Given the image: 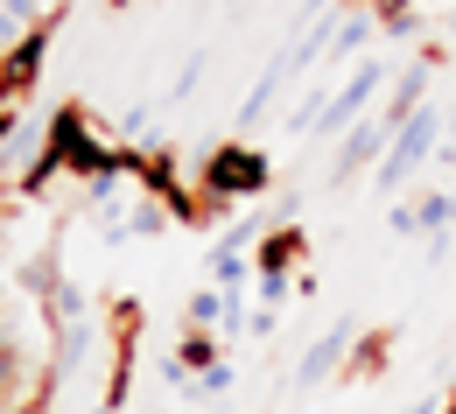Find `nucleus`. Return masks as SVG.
Returning a JSON list of instances; mask_svg holds the SVG:
<instances>
[{
  "label": "nucleus",
  "instance_id": "obj_21",
  "mask_svg": "<svg viewBox=\"0 0 456 414\" xmlns=\"http://www.w3.org/2000/svg\"><path fill=\"white\" fill-rule=\"evenodd\" d=\"M99 414H106V408H99Z\"/></svg>",
  "mask_w": 456,
  "mask_h": 414
},
{
  "label": "nucleus",
  "instance_id": "obj_3",
  "mask_svg": "<svg viewBox=\"0 0 456 414\" xmlns=\"http://www.w3.org/2000/svg\"><path fill=\"white\" fill-rule=\"evenodd\" d=\"M57 28H63V0H57V7H43V21L0 57V106H28V92L43 85V57H50Z\"/></svg>",
  "mask_w": 456,
  "mask_h": 414
},
{
  "label": "nucleus",
  "instance_id": "obj_10",
  "mask_svg": "<svg viewBox=\"0 0 456 414\" xmlns=\"http://www.w3.org/2000/svg\"><path fill=\"white\" fill-rule=\"evenodd\" d=\"M394 345H400V330H358V345L344 358V379H387L394 372Z\"/></svg>",
  "mask_w": 456,
  "mask_h": 414
},
{
  "label": "nucleus",
  "instance_id": "obj_17",
  "mask_svg": "<svg viewBox=\"0 0 456 414\" xmlns=\"http://www.w3.org/2000/svg\"><path fill=\"white\" fill-rule=\"evenodd\" d=\"M197 77H204V57H190L183 70H175V92H169V99H190V85H197Z\"/></svg>",
  "mask_w": 456,
  "mask_h": 414
},
{
  "label": "nucleus",
  "instance_id": "obj_8",
  "mask_svg": "<svg viewBox=\"0 0 456 414\" xmlns=\"http://www.w3.org/2000/svg\"><path fill=\"white\" fill-rule=\"evenodd\" d=\"M387 148H394V126L372 113V119H358L351 134H344V148H338V162H330V183H351L358 169H379L387 162Z\"/></svg>",
  "mask_w": 456,
  "mask_h": 414
},
{
  "label": "nucleus",
  "instance_id": "obj_2",
  "mask_svg": "<svg viewBox=\"0 0 456 414\" xmlns=\"http://www.w3.org/2000/svg\"><path fill=\"white\" fill-rule=\"evenodd\" d=\"M267 183H274V162H267V148H253L246 134L218 141V148L204 155V169H197V190H204L211 204H246V197H260Z\"/></svg>",
  "mask_w": 456,
  "mask_h": 414
},
{
  "label": "nucleus",
  "instance_id": "obj_6",
  "mask_svg": "<svg viewBox=\"0 0 456 414\" xmlns=\"http://www.w3.org/2000/svg\"><path fill=\"white\" fill-rule=\"evenodd\" d=\"M309 253H316V239H309V225H302V218L267 225V232L253 239V281H302Z\"/></svg>",
  "mask_w": 456,
  "mask_h": 414
},
{
  "label": "nucleus",
  "instance_id": "obj_11",
  "mask_svg": "<svg viewBox=\"0 0 456 414\" xmlns=\"http://www.w3.org/2000/svg\"><path fill=\"white\" fill-rule=\"evenodd\" d=\"M211 365H225L218 337H211V330H190V323H183V337H175V352H169V372H197V379H204Z\"/></svg>",
  "mask_w": 456,
  "mask_h": 414
},
{
  "label": "nucleus",
  "instance_id": "obj_4",
  "mask_svg": "<svg viewBox=\"0 0 456 414\" xmlns=\"http://www.w3.org/2000/svg\"><path fill=\"white\" fill-rule=\"evenodd\" d=\"M436 141H443V113H436V106H421V113H414V119H407V126L394 134V148H387V162L372 169V183H379V197H400V190H407V176H414V169H421V162L436 155Z\"/></svg>",
  "mask_w": 456,
  "mask_h": 414
},
{
  "label": "nucleus",
  "instance_id": "obj_7",
  "mask_svg": "<svg viewBox=\"0 0 456 414\" xmlns=\"http://www.w3.org/2000/svg\"><path fill=\"white\" fill-rule=\"evenodd\" d=\"M148 309L141 296H106V330H113V379H106V414L126 408V372H134V345H141Z\"/></svg>",
  "mask_w": 456,
  "mask_h": 414
},
{
  "label": "nucleus",
  "instance_id": "obj_20",
  "mask_svg": "<svg viewBox=\"0 0 456 414\" xmlns=\"http://www.w3.org/2000/svg\"><path fill=\"white\" fill-rule=\"evenodd\" d=\"M443 162H456V148H443Z\"/></svg>",
  "mask_w": 456,
  "mask_h": 414
},
{
  "label": "nucleus",
  "instance_id": "obj_18",
  "mask_svg": "<svg viewBox=\"0 0 456 414\" xmlns=\"http://www.w3.org/2000/svg\"><path fill=\"white\" fill-rule=\"evenodd\" d=\"M407 414H443V401H414V408H407Z\"/></svg>",
  "mask_w": 456,
  "mask_h": 414
},
{
  "label": "nucleus",
  "instance_id": "obj_1",
  "mask_svg": "<svg viewBox=\"0 0 456 414\" xmlns=\"http://www.w3.org/2000/svg\"><path fill=\"white\" fill-rule=\"evenodd\" d=\"M141 169V148H113V141H99L92 134V113L77 106V99H63L57 113H50V126H43V141H36V162L21 169V197H43L57 176H77L85 190L106 176H134Z\"/></svg>",
  "mask_w": 456,
  "mask_h": 414
},
{
  "label": "nucleus",
  "instance_id": "obj_5",
  "mask_svg": "<svg viewBox=\"0 0 456 414\" xmlns=\"http://www.w3.org/2000/svg\"><path fill=\"white\" fill-rule=\"evenodd\" d=\"M379 85H387V63L379 57H358L351 63V77H344L338 92H330V106L316 119V141H330V134H351L358 119L372 113V99H379Z\"/></svg>",
  "mask_w": 456,
  "mask_h": 414
},
{
  "label": "nucleus",
  "instance_id": "obj_16",
  "mask_svg": "<svg viewBox=\"0 0 456 414\" xmlns=\"http://www.w3.org/2000/svg\"><path fill=\"white\" fill-rule=\"evenodd\" d=\"M274 330H281V309H260V302H253V309H246V337H274Z\"/></svg>",
  "mask_w": 456,
  "mask_h": 414
},
{
  "label": "nucleus",
  "instance_id": "obj_19",
  "mask_svg": "<svg viewBox=\"0 0 456 414\" xmlns=\"http://www.w3.org/2000/svg\"><path fill=\"white\" fill-rule=\"evenodd\" d=\"M443 414H456V386H450V394H443Z\"/></svg>",
  "mask_w": 456,
  "mask_h": 414
},
{
  "label": "nucleus",
  "instance_id": "obj_9",
  "mask_svg": "<svg viewBox=\"0 0 456 414\" xmlns=\"http://www.w3.org/2000/svg\"><path fill=\"white\" fill-rule=\"evenodd\" d=\"M351 345H358V330H351V323H330V330H323V337L302 352V365H295V386H323L344 358H351Z\"/></svg>",
  "mask_w": 456,
  "mask_h": 414
},
{
  "label": "nucleus",
  "instance_id": "obj_12",
  "mask_svg": "<svg viewBox=\"0 0 456 414\" xmlns=\"http://www.w3.org/2000/svg\"><path fill=\"white\" fill-rule=\"evenodd\" d=\"M456 225V190H443V197H414V239H436Z\"/></svg>",
  "mask_w": 456,
  "mask_h": 414
},
{
  "label": "nucleus",
  "instance_id": "obj_13",
  "mask_svg": "<svg viewBox=\"0 0 456 414\" xmlns=\"http://www.w3.org/2000/svg\"><path fill=\"white\" fill-rule=\"evenodd\" d=\"M365 7H372L379 36H407V21H414V0H365Z\"/></svg>",
  "mask_w": 456,
  "mask_h": 414
},
{
  "label": "nucleus",
  "instance_id": "obj_14",
  "mask_svg": "<svg viewBox=\"0 0 456 414\" xmlns=\"http://www.w3.org/2000/svg\"><path fill=\"white\" fill-rule=\"evenodd\" d=\"M162 225H169V211L141 197V204H134V218H126V239H155V232H162Z\"/></svg>",
  "mask_w": 456,
  "mask_h": 414
},
{
  "label": "nucleus",
  "instance_id": "obj_15",
  "mask_svg": "<svg viewBox=\"0 0 456 414\" xmlns=\"http://www.w3.org/2000/svg\"><path fill=\"white\" fill-rule=\"evenodd\" d=\"M225 386H232V365H211V372H204V379L190 386V401H218Z\"/></svg>",
  "mask_w": 456,
  "mask_h": 414
}]
</instances>
